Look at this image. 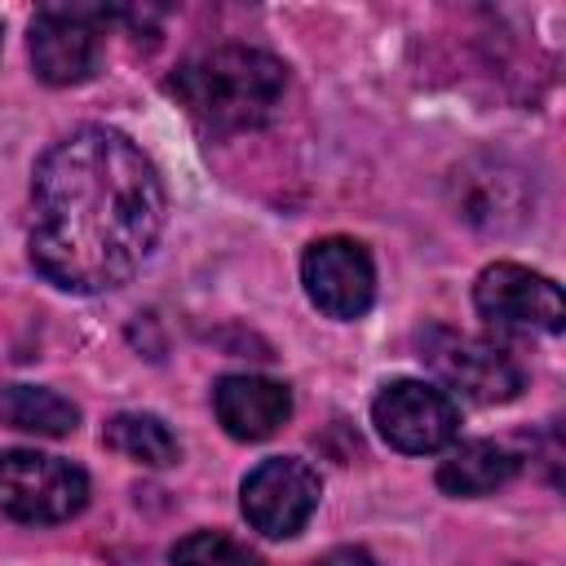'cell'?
<instances>
[{"label": "cell", "instance_id": "cell-8", "mask_svg": "<svg viewBox=\"0 0 566 566\" xmlns=\"http://www.w3.org/2000/svg\"><path fill=\"white\" fill-rule=\"evenodd\" d=\"M102 9L49 4L31 22V62L44 84H80L97 66L102 49Z\"/></svg>", "mask_w": 566, "mask_h": 566}, {"label": "cell", "instance_id": "cell-14", "mask_svg": "<svg viewBox=\"0 0 566 566\" xmlns=\"http://www.w3.org/2000/svg\"><path fill=\"white\" fill-rule=\"evenodd\" d=\"M172 566H261V557L221 531H195V535L177 539Z\"/></svg>", "mask_w": 566, "mask_h": 566}, {"label": "cell", "instance_id": "cell-10", "mask_svg": "<svg viewBox=\"0 0 566 566\" xmlns=\"http://www.w3.org/2000/svg\"><path fill=\"white\" fill-rule=\"evenodd\" d=\"M212 407H217V420L230 438L261 442L287 424L292 394H287V385L265 380V376H226L212 389Z\"/></svg>", "mask_w": 566, "mask_h": 566}, {"label": "cell", "instance_id": "cell-3", "mask_svg": "<svg viewBox=\"0 0 566 566\" xmlns=\"http://www.w3.org/2000/svg\"><path fill=\"white\" fill-rule=\"evenodd\" d=\"M88 504V478L71 460L44 451L0 455V513L27 526L66 522Z\"/></svg>", "mask_w": 566, "mask_h": 566}, {"label": "cell", "instance_id": "cell-2", "mask_svg": "<svg viewBox=\"0 0 566 566\" xmlns=\"http://www.w3.org/2000/svg\"><path fill=\"white\" fill-rule=\"evenodd\" d=\"M168 93L208 133H243L279 115L287 93V66L265 49L221 44L181 62L168 80Z\"/></svg>", "mask_w": 566, "mask_h": 566}, {"label": "cell", "instance_id": "cell-12", "mask_svg": "<svg viewBox=\"0 0 566 566\" xmlns=\"http://www.w3.org/2000/svg\"><path fill=\"white\" fill-rule=\"evenodd\" d=\"M0 420L9 429L35 433V438H66L80 424V411L53 394V389H35V385H4L0 389Z\"/></svg>", "mask_w": 566, "mask_h": 566}, {"label": "cell", "instance_id": "cell-9", "mask_svg": "<svg viewBox=\"0 0 566 566\" xmlns=\"http://www.w3.org/2000/svg\"><path fill=\"white\" fill-rule=\"evenodd\" d=\"M473 305L486 323L500 327H535V332H557L566 318L562 287L526 265L495 261L478 274L473 283Z\"/></svg>", "mask_w": 566, "mask_h": 566}, {"label": "cell", "instance_id": "cell-7", "mask_svg": "<svg viewBox=\"0 0 566 566\" xmlns=\"http://www.w3.org/2000/svg\"><path fill=\"white\" fill-rule=\"evenodd\" d=\"M301 283L327 318H363L376 296V270L358 239H318L301 256Z\"/></svg>", "mask_w": 566, "mask_h": 566}, {"label": "cell", "instance_id": "cell-5", "mask_svg": "<svg viewBox=\"0 0 566 566\" xmlns=\"http://www.w3.org/2000/svg\"><path fill=\"white\" fill-rule=\"evenodd\" d=\"M424 358L451 389H460L469 402H482V407L517 398L522 380H526L517 358L504 345L482 340V336H464V332H429Z\"/></svg>", "mask_w": 566, "mask_h": 566}, {"label": "cell", "instance_id": "cell-1", "mask_svg": "<svg viewBox=\"0 0 566 566\" xmlns=\"http://www.w3.org/2000/svg\"><path fill=\"white\" fill-rule=\"evenodd\" d=\"M31 265L62 292H111L164 230V181L146 150L115 128H75L31 181Z\"/></svg>", "mask_w": 566, "mask_h": 566}, {"label": "cell", "instance_id": "cell-13", "mask_svg": "<svg viewBox=\"0 0 566 566\" xmlns=\"http://www.w3.org/2000/svg\"><path fill=\"white\" fill-rule=\"evenodd\" d=\"M102 442L111 451H119L124 460H137V464H150V469H164L181 455L172 429L159 420V416H146V411H119L106 420L102 429Z\"/></svg>", "mask_w": 566, "mask_h": 566}, {"label": "cell", "instance_id": "cell-11", "mask_svg": "<svg viewBox=\"0 0 566 566\" xmlns=\"http://www.w3.org/2000/svg\"><path fill=\"white\" fill-rule=\"evenodd\" d=\"M513 473H517V460H513L500 442L473 438V442L451 447V455L438 464V486H442L447 495L478 500V495H491L495 486H504Z\"/></svg>", "mask_w": 566, "mask_h": 566}, {"label": "cell", "instance_id": "cell-6", "mask_svg": "<svg viewBox=\"0 0 566 566\" xmlns=\"http://www.w3.org/2000/svg\"><path fill=\"white\" fill-rule=\"evenodd\" d=\"M371 420L380 429V438L407 455H424L438 451L455 438L460 429V411L451 402L447 389L424 385V380H394L376 394L371 402Z\"/></svg>", "mask_w": 566, "mask_h": 566}, {"label": "cell", "instance_id": "cell-4", "mask_svg": "<svg viewBox=\"0 0 566 566\" xmlns=\"http://www.w3.org/2000/svg\"><path fill=\"white\" fill-rule=\"evenodd\" d=\"M318 495H323V482L318 473L296 460V455H274V460H261L248 478H243V517L252 522V531L270 535V539H287L296 535L314 509H318Z\"/></svg>", "mask_w": 566, "mask_h": 566}, {"label": "cell", "instance_id": "cell-15", "mask_svg": "<svg viewBox=\"0 0 566 566\" xmlns=\"http://www.w3.org/2000/svg\"><path fill=\"white\" fill-rule=\"evenodd\" d=\"M318 566H376V562H371V553H363V548H332Z\"/></svg>", "mask_w": 566, "mask_h": 566}]
</instances>
